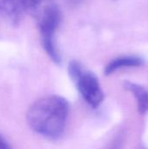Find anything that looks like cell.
I'll return each instance as SVG.
<instances>
[{
	"label": "cell",
	"mask_w": 148,
	"mask_h": 149,
	"mask_svg": "<svg viewBox=\"0 0 148 149\" xmlns=\"http://www.w3.org/2000/svg\"><path fill=\"white\" fill-rule=\"evenodd\" d=\"M0 12L10 24L18 25L24 12L22 0H0Z\"/></svg>",
	"instance_id": "obj_4"
},
{
	"label": "cell",
	"mask_w": 148,
	"mask_h": 149,
	"mask_svg": "<svg viewBox=\"0 0 148 149\" xmlns=\"http://www.w3.org/2000/svg\"><path fill=\"white\" fill-rule=\"evenodd\" d=\"M61 21V12L55 4L48 9L38 20L39 25L42 45L55 64H60L61 57L55 42V32Z\"/></svg>",
	"instance_id": "obj_3"
},
{
	"label": "cell",
	"mask_w": 148,
	"mask_h": 149,
	"mask_svg": "<svg viewBox=\"0 0 148 149\" xmlns=\"http://www.w3.org/2000/svg\"><path fill=\"white\" fill-rule=\"evenodd\" d=\"M84 0H65V3L70 7H77L83 3Z\"/></svg>",
	"instance_id": "obj_9"
},
{
	"label": "cell",
	"mask_w": 148,
	"mask_h": 149,
	"mask_svg": "<svg viewBox=\"0 0 148 149\" xmlns=\"http://www.w3.org/2000/svg\"><path fill=\"white\" fill-rule=\"evenodd\" d=\"M124 87L127 91L131 92L138 101V108L140 113H146L148 112V92L145 87L133 82L126 81Z\"/></svg>",
	"instance_id": "obj_7"
},
{
	"label": "cell",
	"mask_w": 148,
	"mask_h": 149,
	"mask_svg": "<svg viewBox=\"0 0 148 149\" xmlns=\"http://www.w3.org/2000/svg\"><path fill=\"white\" fill-rule=\"evenodd\" d=\"M68 101L58 95H50L35 101L28 109L26 120L37 134L57 139L64 132L69 114Z\"/></svg>",
	"instance_id": "obj_1"
},
{
	"label": "cell",
	"mask_w": 148,
	"mask_h": 149,
	"mask_svg": "<svg viewBox=\"0 0 148 149\" xmlns=\"http://www.w3.org/2000/svg\"><path fill=\"white\" fill-rule=\"evenodd\" d=\"M22 3L24 11L31 14L36 20L55 4L53 0H22Z\"/></svg>",
	"instance_id": "obj_6"
},
{
	"label": "cell",
	"mask_w": 148,
	"mask_h": 149,
	"mask_svg": "<svg viewBox=\"0 0 148 149\" xmlns=\"http://www.w3.org/2000/svg\"><path fill=\"white\" fill-rule=\"evenodd\" d=\"M144 63L143 59L136 56H123L112 60L105 67V74L110 75L114 72L126 67L140 66Z\"/></svg>",
	"instance_id": "obj_5"
},
{
	"label": "cell",
	"mask_w": 148,
	"mask_h": 149,
	"mask_svg": "<svg viewBox=\"0 0 148 149\" xmlns=\"http://www.w3.org/2000/svg\"><path fill=\"white\" fill-rule=\"evenodd\" d=\"M68 72L85 102L93 108L98 107L104 100V93L97 77L84 70L81 64L75 60L70 62Z\"/></svg>",
	"instance_id": "obj_2"
},
{
	"label": "cell",
	"mask_w": 148,
	"mask_h": 149,
	"mask_svg": "<svg viewBox=\"0 0 148 149\" xmlns=\"http://www.w3.org/2000/svg\"><path fill=\"white\" fill-rule=\"evenodd\" d=\"M0 149H11L10 144L2 136V134H0Z\"/></svg>",
	"instance_id": "obj_8"
}]
</instances>
